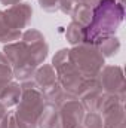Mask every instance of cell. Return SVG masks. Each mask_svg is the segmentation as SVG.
Instances as JSON below:
<instances>
[{"label": "cell", "mask_w": 126, "mask_h": 128, "mask_svg": "<svg viewBox=\"0 0 126 128\" xmlns=\"http://www.w3.org/2000/svg\"><path fill=\"white\" fill-rule=\"evenodd\" d=\"M86 110L77 98L68 100L58 107L57 128H79L83 122Z\"/></svg>", "instance_id": "cell-6"}, {"label": "cell", "mask_w": 126, "mask_h": 128, "mask_svg": "<svg viewBox=\"0 0 126 128\" xmlns=\"http://www.w3.org/2000/svg\"><path fill=\"white\" fill-rule=\"evenodd\" d=\"M39 4L46 12H57L60 8V0H39Z\"/></svg>", "instance_id": "cell-18"}, {"label": "cell", "mask_w": 126, "mask_h": 128, "mask_svg": "<svg viewBox=\"0 0 126 128\" xmlns=\"http://www.w3.org/2000/svg\"><path fill=\"white\" fill-rule=\"evenodd\" d=\"M31 80L34 84V86L43 94V97L58 85L57 72L52 67V64H43V66L37 67V70L33 74Z\"/></svg>", "instance_id": "cell-7"}, {"label": "cell", "mask_w": 126, "mask_h": 128, "mask_svg": "<svg viewBox=\"0 0 126 128\" xmlns=\"http://www.w3.org/2000/svg\"><path fill=\"white\" fill-rule=\"evenodd\" d=\"M9 125V109L0 103V128H7Z\"/></svg>", "instance_id": "cell-19"}, {"label": "cell", "mask_w": 126, "mask_h": 128, "mask_svg": "<svg viewBox=\"0 0 126 128\" xmlns=\"http://www.w3.org/2000/svg\"><path fill=\"white\" fill-rule=\"evenodd\" d=\"M98 2H99V0H80V4H86V6H91V8H94Z\"/></svg>", "instance_id": "cell-21"}, {"label": "cell", "mask_w": 126, "mask_h": 128, "mask_svg": "<svg viewBox=\"0 0 126 128\" xmlns=\"http://www.w3.org/2000/svg\"><path fill=\"white\" fill-rule=\"evenodd\" d=\"M116 2H119V3H123V0H116Z\"/></svg>", "instance_id": "cell-22"}, {"label": "cell", "mask_w": 126, "mask_h": 128, "mask_svg": "<svg viewBox=\"0 0 126 128\" xmlns=\"http://www.w3.org/2000/svg\"><path fill=\"white\" fill-rule=\"evenodd\" d=\"M21 98V85L9 80V82H0V103L6 107H15Z\"/></svg>", "instance_id": "cell-9"}, {"label": "cell", "mask_w": 126, "mask_h": 128, "mask_svg": "<svg viewBox=\"0 0 126 128\" xmlns=\"http://www.w3.org/2000/svg\"><path fill=\"white\" fill-rule=\"evenodd\" d=\"M96 80L104 94L117 96L125 101V78H123V70L120 67L104 66L99 70Z\"/></svg>", "instance_id": "cell-5"}, {"label": "cell", "mask_w": 126, "mask_h": 128, "mask_svg": "<svg viewBox=\"0 0 126 128\" xmlns=\"http://www.w3.org/2000/svg\"><path fill=\"white\" fill-rule=\"evenodd\" d=\"M65 39L70 45L73 46H77L80 43H83V39H85V27L71 21L65 30Z\"/></svg>", "instance_id": "cell-12"}, {"label": "cell", "mask_w": 126, "mask_h": 128, "mask_svg": "<svg viewBox=\"0 0 126 128\" xmlns=\"http://www.w3.org/2000/svg\"><path fill=\"white\" fill-rule=\"evenodd\" d=\"M52 67L57 72L58 84L61 85V88L67 94L77 98L80 88L86 79L80 74V72L71 63L70 49H60L52 58Z\"/></svg>", "instance_id": "cell-3"}, {"label": "cell", "mask_w": 126, "mask_h": 128, "mask_svg": "<svg viewBox=\"0 0 126 128\" xmlns=\"http://www.w3.org/2000/svg\"><path fill=\"white\" fill-rule=\"evenodd\" d=\"M79 128H83V127H82V125H80V127H79Z\"/></svg>", "instance_id": "cell-23"}, {"label": "cell", "mask_w": 126, "mask_h": 128, "mask_svg": "<svg viewBox=\"0 0 126 128\" xmlns=\"http://www.w3.org/2000/svg\"><path fill=\"white\" fill-rule=\"evenodd\" d=\"M96 49L101 52V55H102L104 58L113 57V55H116V54L119 52V49H120V42H119V39H117L116 36H113V37H108V39L99 42V43L96 45Z\"/></svg>", "instance_id": "cell-13"}, {"label": "cell", "mask_w": 126, "mask_h": 128, "mask_svg": "<svg viewBox=\"0 0 126 128\" xmlns=\"http://www.w3.org/2000/svg\"><path fill=\"white\" fill-rule=\"evenodd\" d=\"M4 14L7 15L9 21L12 22V26L18 30L27 28L31 24L33 18V8L28 3H16L13 6H9Z\"/></svg>", "instance_id": "cell-8"}, {"label": "cell", "mask_w": 126, "mask_h": 128, "mask_svg": "<svg viewBox=\"0 0 126 128\" xmlns=\"http://www.w3.org/2000/svg\"><path fill=\"white\" fill-rule=\"evenodd\" d=\"M70 60L74 67L80 72L85 79H94L98 76L99 70L104 67L105 58L96 49V46L80 43L70 49Z\"/></svg>", "instance_id": "cell-4"}, {"label": "cell", "mask_w": 126, "mask_h": 128, "mask_svg": "<svg viewBox=\"0 0 126 128\" xmlns=\"http://www.w3.org/2000/svg\"><path fill=\"white\" fill-rule=\"evenodd\" d=\"M80 0H60V8L58 10H61L64 15H73L74 10L79 8Z\"/></svg>", "instance_id": "cell-17"}, {"label": "cell", "mask_w": 126, "mask_h": 128, "mask_svg": "<svg viewBox=\"0 0 126 128\" xmlns=\"http://www.w3.org/2000/svg\"><path fill=\"white\" fill-rule=\"evenodd\" d=\"M1 52L13 68V78L19 82H25L31 79L37 67L48 58L49 46L39 30L28 28L22 33L21 40L4 45Z\"/></svg>", "instance_id": "cell-1"}, {"label": "cell", "mask_w": 126, "mask_h": 128, "mask_svg": "<svg viewBox=\"0 0 126 128\" xmlns=\"http://www.w3.org/2000/svg\"><path fill=\"white\" fill-rule=\"evenodd\" d=\"M125 16L123 3L116 0H99L94 6L92 20L85 27L83 43L96 46L99 42L113 37Z\"/></svg>", "instance_id": "cell-2"}, {"label": "cell", "mask_w": 126, "mask_h": 128, "mask_svg": "<svg viewBox=\"0 0 126 128\" xmlns=\"http://www.w3.org/2000/svg\"><path fill=\"white\" fill-rule=\"evenodd\" d=\"M92 10L94 8L91 6H86V4H79V8L74 10V14L71 15L73 16V21L83 26V27H88L91 20H92Z\"/></svg>", "instance_id": "cell-14"}, {"label": "cell", "mask_w": 126, "mask_h": 128, "mask_svg": "<svg viewBox=\"0 0 126 128\" xmlns=\"http://www.w3.org/2000/svg\"><path fill=\"white\" fill-rule=\"evenodd\" d=\"M21 34H22L21 30L12 26L4 10H0V43H4V45L13 43L21 39Z\"/></svg>", "instance_id": "cell-10"}, {"label": "cell", "mask_w": 126, "mask_h": 128, "mask_svg": "<svg viewBox=\"0 0 126 128\" xmlns=\"http://www.w3.org/2000/svg\"><path fill=\"white\" fill-rule=\"evenodd\" d=\"M13 79V68L3 52H0V82H9Z\"/></svg>", "instance_id": "cell-15"}, {"label": "cell", "mask_w": 126, "mask_h": 128, "mask_svg": "<svg viewBox=\"0 0 126 128\" xmlns=\"http://www.w3.org/2000/svg\"><path fill=\"white\" fill-rule=\"evenodd\" d=\"M0 3L4 6H13L16 3H21V0H0Z\"/></svg>", "instance_id": "cell-20"}, {"label": "cell", "mask_w": 126, "mask_h": 128, "mask_svg": "<svg viewBox=\"0 0 126 128\" xmlns=\"http://www.w3.org/2000/svg\"><path fill=\"white\" fill-rule=\"evenodd\" d=\"M83 128H102V118L96 112H86L83 116Z\"/></svg>", "instance_id": "cell-16"}, {"label": "cell", "mask_w": 126, "mask_h": 128, "mask_svg": "<svg viewBox=\"0 0 126 128\" xmlns=\"http://www.w3.org/2000/svg\"><path fill=\"white\" fill-rule=\"evenodd\" d=\"M58 107L60 106L46 101V104H45V107L40 112V116L37 119V128H57Z\"/></svg>", "instance_id": "cell-11"}]
</instances>
